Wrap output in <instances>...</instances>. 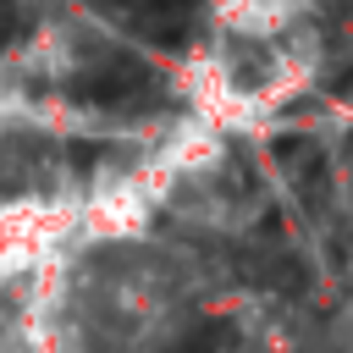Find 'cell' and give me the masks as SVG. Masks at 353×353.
<instances>
[{
    "mask_svg": "<svg viewBox=\"0 0 353 353\" xmlns=\"http://www.w3.org/2000/svg\"><path fill=\"white\" fill-rule=\"evenodd\" d=\"M210 39L276 44L309 28V0H210Z\"/></svg>",
    "mask_w": 353,
    "mask_h": 353,
    "instance_id": "1",
    "label": "cell"
}]
</instances>
